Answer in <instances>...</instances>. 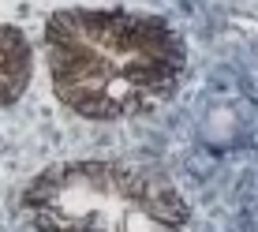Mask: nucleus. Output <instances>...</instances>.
<instances>
[{
	"mask_svg": "<svg viewBox=\"0 0 258 232\" xmlns=\"http://www.w3.org/2000/svg\"><path fill=\"white\" fill-rule=\"evenodd\" d=\"M56 101L83 120L146 116L180 90L187 45L161 15L123 8H64L45 23Z\"/></svg>",
	"mask_w": 258,
	"mask_h": 232,
	"instance_id": "1",
	"label": "nucleus"
},
{
	"mask_svg": "<svg viewBox=\"0 0 258 232\" xmlns=\"http://www.w3.org/2000/svg\"><path fill=\"white\" fill-rule=\"evenodd\" d=\"M34 79V49L19 26L0 23V109L15 105Z\"/></svg>",
	"mask_w": 258,
	"mask_h": 232,
	"instance_id": "3",
	"label": "nucleus"
},
{
	"mask_svg": "<svg viewBox=\"0 0 258 232\" xmlns=\"http://www.w3.org/2000/svg\"><path fill=\"white\" fill-rule=\"evenodd\" d=\"M34 232H183L191 206L168 176L123 161H60L26 180Z\"/></svg>",
	"mask_w": 258,
	"mask_h": 232,
	"instance_id": "2",
	"label": "nucleus"
}]
</instances>
